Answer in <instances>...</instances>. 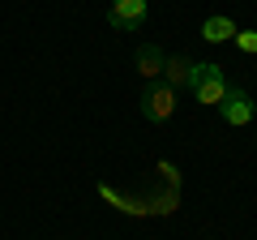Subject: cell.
<instances>
[{"label":"cell","mask_w":257,"mask_h":240,"mask_svg":"<svg viewBox=\"0 0 257 240\" xmlns=\"http://www.w3.org/2000/svg\"><path fill=\"white\" fill-rule=\"evenodd\" d=\"M189 90L197 94V103H210V107H219L223 94H227L231 86H227V77H223V69H219V65H193Z\"/></svg>","instance_id":"cell-1"},{"label":"cell","mask_w":257,"mask_h":240,"mask_svg":"<svg viewBox=\"0 0 257 240\" xmlns=\"http://www.w3.org/2000/svg\"><path fill=\"white\" fill-rule=\"evenodd\" d=\"M172 111H176V90L172 86H146V94H142V116L163 125Z\"/></svg>","instance_id":"cell-2"},{"label":"cell","mask_w":257,"mask_h":240,"mask_svg":"<svg viewBox=\"0 0 257 240\" xmlns=\"http://www.w3.org/2000/svg\"><path fill=\"white\" fill-rule=\"evenodd\" d=\"M111 26L120 30H138L142 22H146V0H111Z\"/></svg>","instance_id":"cell-3"},{"label":"cell","mask_w":257,"mask_h":240,"mask_svg":"<svg viewBox=\"0 0 257 240\" xmlns=\"http://www.w3.org/2000/svg\"><path fill=\"white\" fill-rule=\"evenodd\" d=\"M219 111H223L227 125H248L257 107H253V99H248L244 90H227V94H223V103H219Z\"/></svg>","instance_id":"cell-4"},{"label":"cell","mask_w":257,"mask_h":240,"mask_svg":"<svg viewBox=\"0 0 257 240\" xmlns=\"http://www.w3.org/2000/svg\"><path fill=\"white\" fill-rule=\"evenodd\" d=\"M163 77H167L163 86H172V90H176V86H189L193 60H189V56H167V60H163Z\"/></svg>","instance_id":"cell-5"},{"label":"cell","mask_w":257,"mask_h":240,"mask_svg":"<svg viewBox=\"0 0 257 240\" xmlns=\"http://www.w3.org/2000/svg\"><path fill=\"white\" fill-rule=\"evenodd\" d=\"M163 60H167V56L159 52L155 43H142L138 47V73L142 77H159V73H163Z\"/></svg>","instance_id":"cell-6"},{"label":"cell","mask_w":257,"mask_h":240,"mask_svg":"<svg viewBox=\"0 0 257 240\" xmlns=\"http://www.w3.org/2000/svg\"><path fill=\"white\" fill-rule=\"evenodd\" d=\"M202 39L206 43H227V39H236V22L231 18H206L202 22Z\"/></svg>","instance_id":"cell-7"},{"label":"cell","mask_w":257,"mask_h":240,"mask_svg":"<svg viewBox=\"0 0 257 240\" xmlns=\"http://www.w3.org/2000/svg\"><path fill=\"white\" fill-rule=\"evenodd\" d=\"M236 43L244 56H257V30H236Z\"/></svg>","instance_id":"cell-8"}]
</instances>
